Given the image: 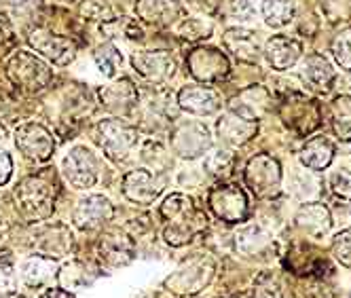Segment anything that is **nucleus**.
<instances>
[{
  "mask_svg": "<svg viewBox=\"0 0 351 298\" xmlns=\"http://www.w3.org/2000/svg\"><path fill=\"white\" fill-rule=\"evenodd\" d=\"M235 245L243 254H263L269 250V247H273V241L261 227L250 225V227H243L241 231H237Z\"/></svg>",
  "mask_w": 351,
  "mask_h": 298,
  "instance_id": "2f4dec72",
  "label": "nucleus"
},
{
  "mask_svg": "<svg viewBox=\"0 0 351 298\" xmlns=\"http://www.w3.org/2000/svg\"><path fill=\"white\" fill-rule=\"evenodd\" d=\"M5 138H7V132H5V125H0V144L5 142Z\"/></svg>",
  "mask_w": 351,
  "mask_h": 298,
  "instance_id": "603ef678",
  "label": "nucleus"
},
{
  "mask_svg": "<svg viewBox=\"0 0 351 298\" xmlns=\"http://www.w3.org/2000/svg\"><path fill=\"white\" fill-rule=\"evenodd\" d=\"M220 106H222L220 93L206 85H191L178 93V108H182L191 114L206 116V114L216 112Z\"/></svg>",
  "mask_w": 351,
  "mask_h": 298,
  "instance_id": "aec40b11",
  "label": "nucleus"
},
{
  "mask_svg": "<svg viewBox=\"0 0 351 298\" xmlns=\"http://www.w3.org/2000/svg\"><path fill=\"white\" fill-rule=\"evenodd\" d=\"M212 146V138L206 125L202 123H180L178 127L171 132V148L173 153L182 159H197L202 157Z\"/></svg>",
  "mask_w": 351,
  "mask_h": 298,
  "instance_id": "4468645a",
  "label": "nucleus"
},
{
  "mask_svg": "<svg viewBox=\"0 0 351 298\" xmlns=\"http://www.w3.org/2000/svg\"><path fill=\"white\" fill-rule=\"evenodd\" d=\"M330 182H332V188H335L337 195H341L345 199H351V173L339 171V173H335Z\"/></svg>",
  "mask_w": 351,
  "mask_h": 298,
  "instance_id": "a18cd8bd",
  "label": "nucleus"
},
{
  "mask_svg": "<svg viewBox=\"0 0 351 298\" xmlns=\"http://www.w3.org/2000/svg\"><path fill=\"white\" fill-rule=\"evenodd\" d=\"M93 60L99 68V72L104 74V77H114L119 66L123 64V55L121 51L114 47V45H102L97 47L93 51Z\"/></svg>",
  "mask_w": 351,
  "mask_h": 298,
  "instance_id": "c9c22d12",
  "label": "nucleus"
},
{
  "mask_svg": "<svg viewBox=\"0 0 351 298\" xmlns=\"http://www.w3.org/2000/svg\"><path fill=\"white\" fill-rule=\"evenodd\" d=\"M112 214L114 208L104 195H91L81 199L77 210H74V225L83 231H93L112 220Z\"/></svg>",
  "mask_w": 351,
  "mask_h": 298,
  "instance_id": "a211bd4d",
  "label": "nucleus"
},
{
  "mask_svg": "<svg viewBox=\"0 0 351 298\" xmlns=\"http://www.w3.org/2000/svg\"><path fill=\"white\" fill-rule=\"evenodd\" d=\"M300 77H303L305 85H309L317 93H328L337 81L335 68L319 53H311L305 58L303 68H300Z\"/></svg>",
  "mask_w": 351,
  "mask_h": 298,
  "instance_id": "b1692460",
  "label": "nucleus"
},
{
  "mask_svg": "<svg viewBox=\"0 0 351 298\" xmlns=\"http://www.w3.org/2000/svg\"><path fill=\"white\" fill-rule=\"evenodd\" d=\"M294 222L305 235H309L313 239H322L324 235L330 233L332 216H330V210L324 203H307L298 210Z\"/></svg>",
  "mask_w": 351,
  "mask_h": 298,
  "instance_id": "a878e982",
  "label": "nucleus"
},
{
  "mask_svg": "<svg viewBox=\"0 0 351 298\" xmlns=\"http://www.w3.org/2000/svg\"><path fill=\"white\" fill-rule=\"evenodd\" d=\"M332 254L343 266L351 269V229L341 231L332 239Z\"/></svg>",
  "mask_w": 351,
  "mask_h": 298,
  "instance_id": "a19ab883",
  "label": "nucleus"
},
{
  "mask_svg": "<svg viewBox=\"0 0 351 298\" xmlns=\"http://www.w3.org/2000/svg\"><path fill=\"white\" fill-rule=\"evenodd\" d=\"M136 258V245L132 237L121 231H108L97 241V260L106 269H119Z\"/></svg>",
  "mask_w": 351,
  "mask_h": 298,
  "instance_id": "dca6fc26",
  "label": "nucleus"
},
{
  "mask_svg": "<svg viewBox=\"0 0 351 298\" xmlns=\"http://www.w3.org/2000/svg\"><path fill=\"white\" fill-rule=\"evenodd\" d=\"M5 72L11 85L17 91L28 93V95L40 93L43 89L49 87V83L53 79L51 68L36 55H32L30 51H17L15 55H11Z\"/></svg>",
  "mask_w": 351,
  "mask_h": 298,
  "instance_id": "7ed1b4c3",
  "label": "nucleus"
},
{
  "mask_svg": "<svg viewBox=\"0 0 351 298\" xmlns=\"http://www.w3.org/2000/svg\"><path fill=\"white\" fill-rule=\"evenodd\" d=\"M19 214L28 222H40L53 214L56 208V186L45 173L23 178L15 190Z\"/></svg>",
  "mask_w": 351,
  "mask_h": 298,
  "instance_id": "f03ea898",
  "label": "nucleus"
},
{
  "mask_svg": "<svg viewBox=\"0 0 351 298\" xmlns=\"http://www.w3.org/2000/svg\"><path fill=\"white\" fill-rule=\"evenodd\" d=\"M13 173V161L7 151H0V186L7 184Z\"/></svg>",
  "mask_w": 351,
  "mask_h": 298,
  "instance_id": "49530a36",
  "label": "nucleus"
},
{
  "mask_svg": "<svg viewBox=\"0 0 351 298\" xmlns=\"http://www.w3.org/2000/svg\"><path fill=\"white\" fill-rule=\"evenodd\" d=\"M79 13L87 21H106L112 17L110 5L106 0H83L79 7Z\"/></svg>",
  "mask_w": 351,
  "mask_h": 298,
  "instance_id": "ea45409f",
  "label": "nucleus"
},
{
  "mask_svg": "<svg viewBox=\"0 0 351 298\" xmlns=\"http://www.w3.org/2000/svg\"><path fill=\"white\" fill-rule=\"evenodd\" d=\"M34 245L40 256L60 258L72 252V233L66 225H60V222L47 225L34 239Z\"/></svg>",
  "mask_w": 351,
  "mask_h": 298,
  "instance_id": "5701e85b",
  "label": "nucleus"
},
{
  "mask_svg": "<svg viewBox=\"0 0 351 298\" xmlns=\"http://www.w3.org/2000/svg\"><path fill=\"white\" fill-rule=\"evenodd\" d=\"M269 108H271V95L261 85L243 89L229 102V110L247 121H261L269 112Z\"/></svg>",
  "mask_w": 351,
  "mask_h": 298,
  "instance_id": "6ab92c4d",
  "label": "nucleus"
},
{
  "mask_svg": "<svg viewBox=\"0 0 351 298\" xmlns=\"http://www.w3.org/2000/svg\"><path fill=\"white\" fill-rule=\"evenodd\" d=\"M252 298H282L280 282L273 275H269V273H265V275H261L254 284Z\"/></svg>",
  "mask_w": 351,
  "mask_h": 298,
  "instance_id": "79ce46f5",
  "label": "nucleus"
},
{
  "mask_svg": "<svg viewBox=\"0 0 351 298\" xmlns=\"http://www.w3.org/2000/svg\"><path fill=\"white\" fill-rule=\"evenodd\" d=\"M9 239V225L5 220H0V247H3V243Z\"/></svg>",
  "mask_w": 351,
  "mask_h": 298,
  "instance_id": "3c124183",
  "label": "nucleus"
},
{
  "mask_svg": "<svg viewBox=\"0 0 351 298\" xmlns=\"http://www.w3.org/2000/svg\"><path fill=\"white\" fill-rule=\"evenodd\" d=\"M256 7H258V0H233L231 13L239 21H252L256 19Z\"/></svg>",
  "mask_w": 351,
  "mask_h": 298,
  "instance_id": "37998d69",
  "label": "nucleus"
},
{
  "mask_svg": "<svg viewBox=\"0 0 351 298\" xmlns=\"http://www.w3.org/2000/svg\"><path fill=\"white\" fill-rule=\"evenodd\" d=\"M159 214L167 222L163 237L173 247L186 245L193 237L206 233L208 229V216L193 203L191 197L182 193L169 195L161 203Z\"/></svg>",
  "mask_w": 351,
  "mask_h": 298,
  "instance_id": "f257e3e1",
  "label": "nucleus"
},
{
  "mask_svg": "<svg viewBox=\"0 0 351 298\" xmlns=\"http://www.w3.org/2000/svg\"><path fill=\"white\" fill-rule=\"evenodd\" d=\"M235 167V157L229 151H218L210 155L204 163V169L210 173L214 180H227Z\"/></svg>",
  "mask_w": 351,
  "mask_h": 298,
  "instance_id": "f704fd0d",
  "label": "nucleus"
},
{
  "mask_svg": "<svg viewBox=\"0 0 351 298\" xmlns=\"http://www.w3.org/2000/svg\"><path fill=\"white\" fill-rule=\"evenodd\" d=\"M227 298H247V296H243V294H235V296H227Z\"/></svg>",
  "mask_w": 351,
  "mask_h": 298,
  "instance_id": "5fc2aeb1",
  "label": "nucleus"
},
{
  "mask_svg": "<svg viewBox=\"0 0 351 298\" xmlns=\"http://www.w3.org/2000/svg\"><path fill=\"white\" fill-rule=\"evenodd\" d=\"M5 42L11 45L13 42V28H11V19L0 11V45L5 49Z\"/></svg>",
  "mask_w": 351,
  "mask_h": 298,
  "instance_id": "de8ad7c7",
  "label": "nucleus"
},
{
  "mask_svg": "<svg viewBox=\"0 0 351 298\" xmlns=\"http://www.w3.org/2000/svg\"><path fill=\"white\" fill-rule=\"evenodd\" d=\"M218 3H220V0H197V5L199 7H202L204 11H216V7H218Z\"/></svg>",
  "mask_w": 351,
  "mask_h": 298,
  "instance_id": "8fccbe9b",
  "label": "nucleus"
},
{
  "mask_svg": "<svg viewBox=\"0 0 351 298\" xmlns=\"http://www.w3.org/2000/svg\"><path fill=\"white\" fill-rule=\"evenodd\" d=\"M138 89L130 79H121L112 85L99 89V102L104 108L117 114H130L138 106Z\"/></svg>",
  "mask_w": 351,
  "mask_h": 298,
  "instance_id": "412c9836",
  "label": "nucleus"
},
{
  "mask_svg": "<svg viewBox=\"0 0 351 298\" xmlns=\"http://www.w3.org/2000/svg\"><path fill=\"white\" fill-rule=\"evenodd\" d=\"M62 3H74V0H62Z\"/></svg>",
  "mask_w": 351,
  "mask_h": 298,
  "instance_id": "4d7b16f0",
  "label": "nucleus"
},
{
  "mask_svg": "<svg viewBox=\"0 0 351 298\" xmlns=\"http://www.w3.org/2000/svg\"><path fill=\"white\" fill-rule=\"evenodd\" d=\"M332 129L341 142H351V95H339L330 102Z\"/></svg>",
  "mask_w": 351,
  "mask_h": 298,
  "instance_id": "72a5a7b5",
  "label": "nucleus"
},
{
  "mask_svg": "<svg viewBox=\"0 0 351 298\" xmlns=\"http://www.w3.org/2000/svg\"><path fill=\"white\" fill-rule=\"evenodd\" d=\"M15 144L23 157L36 163L49 161L56 151V140L51 132L43 127L40 123H23V125H19L15 129Z\"/></svg>",
  "mask_w": 351,
  "mask_h": 298,
  "instance_id": "9b49d317",
  "label": "nucleus"
},
{
  "mask_svg": "<svg viewBox=\"0 0 351 298\" xmlns=\"http://www.w3.org/2000/svg\"><path fill=\"white\" fill-rule=\"evenodd\" d=\"M17 275L9 262H0V298L15 294Z\"/></svg>",
  "mask_w": 351,
  "mask_h": 298,
  "instance_id": "c03bdc74",
  "label": "nucleus"
},
{
  "mask_svg": "<svg viewBox=\"0 0 351 298\" xmlns=\"http://www.w3.org/2000/svg\"><path fill=\"white\" fill-rule=\"evenodd\" d=\"M40 298H74L72 292L64 290V288H49Z\"/></svg>",
  "mask_w": 351,
  "mask_h": 298,
  "instance_id": "09e8293b",
  "label": "nucleus"
},
{
  "mask_svg": "<svg viewBox=\"0 0 351 298\" xmlns=\"http://www.w3.org/2000/svg\"><path fill=\"white\" fill-rule=\"evenodd\" d=\"M335 159V144L326 136L311 138L303 151H300V163L311 171H324Z\"/></svg>",
  "mask_w": 351,
  "mask_h": 298,
  "instance_id": "c85d7f7f",
  "label": "nucleus"
},
{
  "mask_svg": "<svg viewBox=\"0 0 351 298\" xmlns=\"http://www.w3.org/2000/svg\"><path fill=\"white\" fill-rule=\"evenodd\" d=\"M97 277V271L91 269V264L83 262V260H72L68 264H64L62 269H58V282L64 290H79L85 286H91Z\"/></svg>",
  "mask_w": 351,
  "mask_h": 298,
  "instance_id": "7c9ffc66",
  "label": "nucleus"
},
{
  "mask_svg": "<svg viewBox=\"0 0 351 298\" xmlns=\"http://www.w3.org/2000/svg\"><path fill=\"white\" fill-rule=\"evenodd\" d=\"M3 3H9V5H21L23 0H3Z\"/></svg>",
  "mask_w": 351,
  "mask_h": 298,
  "instance_id": "864d4df0",
  "label": "nucleus"
},
{
  "mask_svg": "<svg viewBox=\"0 0 351 298\" xmlns=\"http://www.w3.org/2000/svg\"><path fill=\"white\" fill-rule=\"evenodd\" d=\"M296 298H335V290L328 280L305 277L296 284Z\"/></svg>",
  "mask_w": 351,
  "mask_h": 298,
  "instance_id": "e433bc0d",
  "label": "nucleus"
},
{
  "mask_svg": "<svg viewBox=\"0 0 351 298\" xmlns=\"http://www.w3.org/2000/svg\"><path fill=\"white\" fill-rule=\"evenodd\" d=\"M296 15V0H263V17L271 28H284Z\"/></svg>",
  "mask_w": 351,
  "mask_h": 298,
  "instance_id": "473e14b6",
  "label": "nucleus"
},
{
  "mask_svg": "<svg viewBox=\"0 0 351 298\" xmlns=\"http://www.w3.org/2000/svg\"><path fill=\"white\" fill-rule=\"evenodd\" d=\"M208 206L212 214L222 220L235 225V222H243L250 214V203L245 193L235 184H218L208 195Z\"/></svg>",
  "mask_w": 351,
  "mask_h": 298,
  "instance_id": "0eeeda50",
  "label": "nucleus"
},
{
  "mask_svg": "<svg viewBox=\"0 0 351 298\" xmlns=\"http://www.w3.org/2000/svg\"><path fill=\"white\" fill-rule=\"evenodd\" d=\"M180 38L184 40H202V38H210L212 36V23H206L204 19H184L180 23V30H178Z\"/></svg>",
  "mask_w": 351,
  "mask_h": 298,
  "instance_id": "58836bf2",
  "label": "nucleus"
},
{
  "mask_svg": "<svg viewBox=\"0 0 351 298\" xmlns=\"http://www.w3.org/2000/svg\"><path fill=\"white\" fill-rule=\"evenodd\" d=\"M28 42L36 53H40L49 62H53L56 66H68L77 58V42L47 28L34 26L28 32Z\"/></svg>",
  "mask_w": 351,
  "mask_h": 298,
  "instance_id": "1a4fd4ad",
  "label": "nucleus"
},
{
  "mask_svg": "<svg viewBox=\"0 0 351 298\" xmlns=\"http://www.w3.org/2000/svg\"><path fill=\"white\" fill-rule=\"evenodd\" d=\"M332 55L337 60V64L351 72V30L339 32L332 40Z\"/></svg>",
  "mask_w": 351,
  "mask_h": 298,
  "instance_id": "4c0bfd02",
  "label": "nucleus"
},
{
  "mask_svg": "<svg viewBox=\"0 0 351 298\" xmlns=\"http://www.w3.org/2000/svg\"><path fill=\"white\" fill-rule=\"evenodd\" d=\"M300 53H303V47L290 36H273L265 45V55L273 66V70L278 72L290 70L300 60Z\"/></svg>",
  "mask_w": 351,
  "mask_h": 298,
  "instance_id": "bb28decb",
  "label": "nucleus"
},
{
  "mask_svg": "<svg viewBox=\"0 0 351 298\" xmlns=\"http://www.w3.org/2000/svg\"><path fill=\"white\" fill-rule=\"evenodd\" d=\"M218 138L220 142H224L227 146H243L252 140L256 134H258V123L256 121H247V119H241L239 114L235 112H227L224 116H220L218 121Z\"/></svg>",
  "mask_w": 351,
  "mask_h": 298,
  "instance_id": "4be33fe9",
  "label": "nucleus"
},
{
  "mask_svg": "<svg viewBox=\"0 0 351 298\" xmlns=\"http://www.w3.org/2000/svg\"><path fill=\"white\" fill-rule=\"evenodd\" d=\"M64 178L74 188H91L99 178V167L95 155L85 146H77L66 155L62 163Z\"/></svg>",
  "mask_w": 351,
  "mask_h": 298,
  "instance_id": "ddd939ff",
  "label": "nucleus"
},
{
  "mask_svg": "<svg viewBox=\"0 0 351 298\" xmlns=\"http://www.w3.org/2000/svg\"><path fill=\"white\" fill-rule=\"evenodd\" d=\"M132 66L150 85H165L176 74V60L167 51H136Z\"/></svg>",
  "mask_w": 351,
  "mask_h": 298,
  "instance_id": "2eb2a0df",
  "label": "nucleus"
},
{
  "mask_svg": "<svg viewBox=\"0 0 351 298\" xmlns=\"http://www.w3.org/2000/svg\"><path fill=\"white\" fill-rule=\"evenodd\" d=\"M136 15L150 26H169L182 15V7L178 0H138Z\"/></svg>",
  "mask_w": 351,
  "mask_h": 298,
  "instance_id": "393cba45",
  "label": "nucleus"
},
{
  "mask_svg": "<svg viewBox=\"0 0 351 298\" xmlns=\"http://www.w3.org/2000/svg\"><path fill=\"white\" fill-rule=\"evenodd\" d=\"M186 66H189V72L193 74V79L206 85L220 83L222 79H227V74L231 70L227 55L214 47L193 49L186 58Z\"/></svg>",
  "mask_w": 351,
  "mask_h": 298,
  "instance_id": "6e6552de",
  "label": "nucleus"
},
{
  "mask_svg": "<svg viewBox=\"0 0 351 298\" xmlns=\"http://www.w3.org/2000/svg\"><path fill=\"white\" fill-rule=\"evenodd\" d=\"M5 298H21V296H15V294H11V296H5Z\"/></svg>",
  "mask_w": 351,
  "mask_h": 298,
  "instance_id": "6e6d98bb",
  "label": "nucleus"
},
{
  "mask_svg": "<svg viewBox=\"0 0 351 298\" xmlns=\"http://www.w3.org/2000/svg\"><path fill=\"white\" fill-rule=\"evenodd\" d=\"M280 116L284 125L296 136H309L322 125V112L315 99L307 97L303 91L286 93L280 104Z\"/></svg>",
  "mask_w": 351,
  "mask_h": 298,
  "instance_id": "20e7f679",
  "label": "nucleus"
},
{
  "mask_svg": "<svg viewBox=\"0 0 351 298\" xmlns=\"http://www.w3.org/2000/svg\"><path fill=\"white\" fill-rule=\"evenodd\" d=\"M286 269L298 280L313 277V280H328L332 275V264L319 250L311 245H294L286 256Z\"/></svg>",
  "mask_w": 351,
  "mask_h": 298,
  "instance_id": "9d476101",
  "label": "nucleus"
},
{
  "mask_svg": "<svg viewBox=\"0 0 351 298\" xmlns=\"http://www.w3.org/2000/svg\"><path fill=\"white\" fill-rule=\"evenodd\" d=\"M58 277V266L53 258L47 256H32L21 266V280L30 288H40Z\"/></svg>",
  "mask_w": 351,
  "mask_h": 298,
  "instance_id": "c756f323",
  "label": "nucleus"
},
{
  "mask_svg": "<svg viewBox=\"0 0 351 298\" xmlns=\"http://www.w3.org/2000/svg\"><path fill=\"white\" fill-rule=\"evenodd\" d=\"M243 180L258 199H271L280 193L282 186V167L278 159L263 153L250 159L243 169Z\"/></svg>",
  "mask_w": 351,
  "mask_h": 298,
  "instance_id": "423d86ee",
  "label": "nucleus"
},
{
  "mask_svg": "<svg viewBox=\"0 0 351 298\" xmlns=\"http://www.w3.org/2000/svg\"><path fill=\"white\" fill-rule=\"evenodd\" d=\"M212 277H214V262L206 256H197L176 271L165 282V286L176 294H197L212 282Z\"/></svg>",
  "mask_w": 351,
  "mask_h": 298,
  "instance_id": "f8f14e48",
  "label": "nucleus"
},
{
  "mask_svg": "<svg viewBox=\"0 0 351 298\" xmlns=\"http://www.w3.org/2000/svg\"><path fill=\"white\" fill-rule=\"evenodd\" d=\"M93 138L108 159L123 161L138 144V129L123 119H106L95 127Z\"/></svg>",
  "mask_w": 351,
  "mask_h": 298,
  "instance_id": "39448f33",
  "label": "nucleus"
},
{
  "mask_svg": "<svg viewBox=\"0 0 351 298\" xmlns=\"http://www.w3.org/2000/svg\"><path fill=\"white\" fill-rule=\"evenodd\" d=\"M161 182L148 169H132L123 178V195L138 206H150L161 195Z\"/></svg>",
  "mask_w": 351,
  "mask_h": 298,
  "instance_id": "f3484780",
  "label": "nucleus"
},
{
  "mask_svg": "<svg viewBox=\"0 0 351 298\" xmlns=\"http://www.w3.org/2000/svg\"><path fill=\"white\" fill-rule=\"evenodd\" d=\"M224 47L243 64H258L261 62V47L258 40L252 32L241 30V28H231L224 34Z\"/></svg>",
  "mask_w": 351,
  "mask_h": 298,
  "instance_id": "cd10ccee",
  "label": "nucleus"
}]
</instances>
